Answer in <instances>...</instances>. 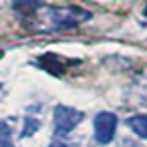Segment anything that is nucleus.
Listing matches in <instances>:
<instances>
[{"instance_id": "obj_1", "label": "nucleus", "mask_w": 147, "mask_h": 147, "mask_svg": "<svg viewBox=\"0 0 147 147\" xmlns=\"http://www.w3.org/2000/svg\"><path fill=\"white\" fill-rule=\"evenodd\" d=\"M49 20L53 22L55 28H71L77 26L85 20H89L91 12L79 8V6H63V8H49L47 10Z\"/></svg>"}, {"instance_id": "obj_2", "label": "nucleus", "mask_w": 147, "mask_h": 147, "mask_svg": "<svg viewBox=\"0 0 147 147\" xmlns=\"http://www.w3.org/2000/svg\"><path fill=\"white\" fill-rule=\"evenodd\" d=\"M83 117L85 115L79 109H73L69 105H57L55 107V131H57V135L71 133L83 121Z\"/></svg>"}, {"instance_id": "obj_3", "label": "nucleus", "mask_w": 147, "mask_h": 147, "mask_svg": "<svg viewBox=\"0 0 147 147\" xmlns=\"http://www.w3.org/2000/svg\"><path fill=\"white\" fill-rule=\"evenodd\" d=\"M93 131H95L97 143H101V145L111 143L115 133H117V115L109 113V111L99 113L95 117V121H93Z\"/></svg>"}, {"instance_id": "obj_4", "label": "nucleus", "mask_w": 147, "mask_h": 147, "mask_svg": "<svg viewBox=\"0 0 147 147\" xmlns=\"http://www.w3.org/2000/svg\"><path fill=\"white\" fill-rule=\"evenodd\" d=\"M127 125L137 137L147 139V115H133L127 119Z\"/></svg>"}, {"instance_id": "obj_5", "label": "nucleus", "mask_w": 147, "mask_h": 147, "mask_svg": "<svg viewBox=\"0 0 147 147\" xmlns=\"http://www.w3.org/2000/svg\"><path fill=\"white\" fill-rule=\"evenodd\" d=\"M12 143V129L6 121H0V147H10Z\"/></svg>"}, {"instance_id": "obj_6", "label": "nucleus", "mask_w": 147, "mask_h": 147, "mask_svg": "<svg viewBox=\"0 0 147 147\" xmlns=\"http://www.w3.org/2000/svg\"><path fill=\"white\" fill-rule=\"evenodd\" d=\"M40 127V123L36 121V119H26V125H24V131H22V135L24 137H28V135H32L36 129Z\"/></svg>"}, {"instance_id": "obj_7", "label": "nucleus", "mask_w": 147, "mask_h": 147, "mask_svg": "<svg viewBox=\"0 0 147 147\" xmlns=\"http://www.w3.org/2000/svg\"><path fill=\"white\" fill-rule=\"evenodd\" d=\"M36 4H38V0H18V2H16V6H18V8H26V10L34 8Z\"/></svg>"}, {"instance_id": "obj_8", "label": "nucleus", "mask_w": 147, "mask_h": 147, "mask_svg": "<svg viewBox=\"0 0 147 147\" xmlns=\"http://www.w3.org/2000/svg\"><path fill=\"white\" fill-rule=\"evenodd\" d=\"M67 145H69V143H67V141H63V139H59V141H53V143H51V147H67Z\"/></svg>"}, {"instance_id": "obj_9", "label": "nucleus", "mask_w": 147, "mask_h": 147, "mask_svg": "<svg viewBox=\"0 0 147 147\" xmlns=\"http://www.w3.org/2000/svg\"><path fill=\"white\" fill-rule=\"evenodd\" d=\"M143 14H145V16H147V6H145V8H143Z\"/></svg>"}]
</instances>
